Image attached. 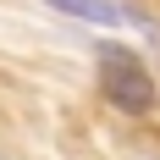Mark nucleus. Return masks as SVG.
Instances as JSON below:
<instances>
[{
	"mask_svg": "<svg viewBox=\"0 0 160 160\" xmlns=\"http://www.w3.org/2000/svg\"><path fill=\"white\" fill-rule=\"evenodd\" d=\"M50 6L66 17H83V22H99V28L116 22V0H50Z\"/></svg>",
	"mask_w": 160,
	"mask_h": 160,
	"instance_id": "2",
	"label": "nucleus"
},
{
	"mask_svg": "<svg viewBox=\"0 0 160 160\" xmlns=\"http://www.w3.org/2000/svg\"><path fill=\"white\" fill-rule=\"evenodd\" d=\"M94 72H99V88H105V99H111L116 111H127V116H144L155 111V72L144 66V55L127 44H116V39H99L94 44Z\"/></svg>",
	"mask_w": 160,
	"mask_h": 160,
	"instance_id": "1",
	"label": "nucleus"
}]
</instances>
